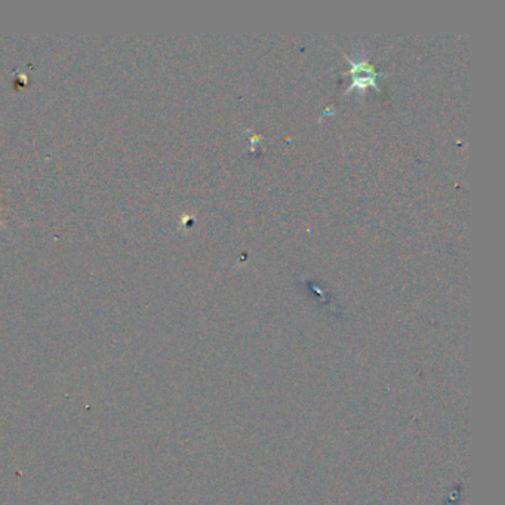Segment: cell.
<instances>
[{"label":"cell","mask_w":505,"mask_h":505,"mask_svg":"<svg viewBox=\"0 0 505 505\" xmlns=\"http://www.w3.org/2000/svg\"><path fill=\"white\" fill-rule=\"evenodd\" d=\"M0 222H2V219H0Z\"/></svg>","instance_id":"6da1fadb"}]
</instances>
